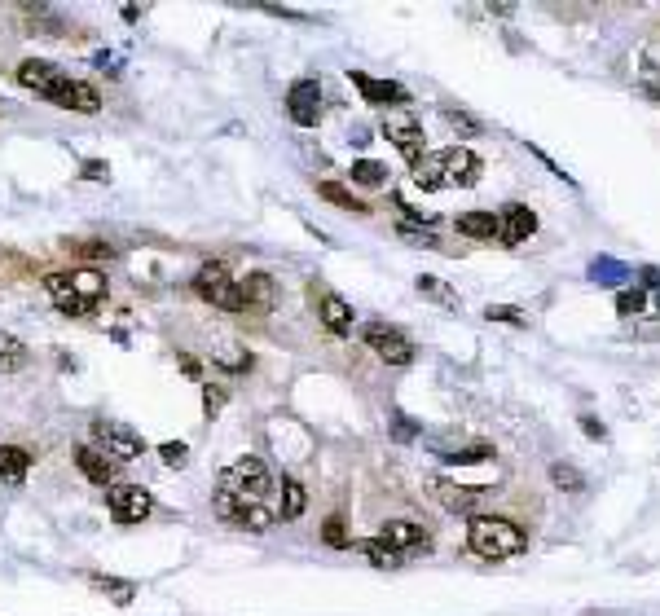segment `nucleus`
I'll list each match as a JSON object with an SVG mask.
<instances>
[{
  "label": "nucleus",
  "mask_w": 660,
  "mask_h": 616,
  "mask_svg": "<svg viewBox=\"0 0 660 616\" xmlns=\"http://www.w3.org/2000/svg\"><path fill=\"white\" fill-rule=\"evenodd\" d=\"M414 436V423H405V418H396V440H410Z\"/></svg>",
  "instance_id": "37998d69"
},
{
  "label": "nucleus",
  "mask_w": 660,
  "mask_h": 616,
  "mask_svg": "<svg viewBox=\"0 0 660 616\" xmlns=\"http://www.w3.org/2000/svg\"><path fill=\"white\" fill-rule=\"evenodd\" d=\"M18 84L22 88H31V93H40V97H49L53 106L62 102V93L71 88V75L62 71V66H53V62H40V58H27L18 66Z\"/></svg>",
  "instance_id": "423d86ee"
},
{
  "label": "nucleus",
  "mask_w": 660,
  "mask_h": 616,
  "mask_svg": "<svg viewBox=\"0 0 660 616\" xmlns=\"http://www.w3.org/2000/svg\"><path fill=\"white\" fill-rule=\"evenodd\" d=\"M537 234V216H533V207H524V203H511L506 212L498 216V242L502 247H520V242H528Z\"/></svg>",
  "instance_id": "f8f14e48"
},
{
  "label": "nucleus",
  "mask_w": 660,
  "mask_h": 616,
  "mask_svg": "<svg viewBox=\"0 0 660 616\" xmlns=\"http://www.w3.org/2000/svg\"><path fill=\"white\" fill-rule=\"evenodd\" d=\"M62 110H75V115H97L102 110V93H97L93 84H84V80H71V88L62 93Z\"/></svg>",
  "instance_id": "6ab92c4d"
},
{
  "label": "nucleus",
  "mask_w": 660,
  "mask_h": 616,
  "mask_svg": "<svg viewBox=\"0 0 660 616\" xmlns=\"http://www.w3.org/2000/svg\"><path fill=\"white\" fill-rule=\"evenodd\" d=\"M216 366H225V370H251V352H238V357H216Z\"/></svg>",
  "instance_id": "58836bf2"
},
{
  "label": "nucleus",
  "mask_w": 660,
  "mask_h": 616,
  "mask_svg": "<svg viewBox=\"0 0 660 616\" xmlns=\"http://www.w3.org/2000/svg\"><path fill=\"white\" fill-rule=\"evenodd\" d=\"M366 344L374 348V357L388 361V366H410V361H414V344H410V339H405L396 326L370 322V326H366Z\"/></svg>",
  "instance_id": "1a4fd4ad"
},
{
  "label": "nucleus",
  "mask_w": 660,
  "mask_h": 616,
  "mask_svg": "<svg viewBox=\"0 0 660 616\" xmlns=\"http://www.w3.org/2000/svg\"><path fill=\"white\" fill-rule=\"evenodd\" d=\"M75 467H80L93 484H110V480H115V471H119V462L106 458L102 449H93V445H80V449H75Z\"/></svg>",
  "instance_id": "dca6fc26"
},
{
  "label": "nucleus",
  "mask_w": 660,
  "mask_h": 616,
  "mask_svg": "<svg viewBox=\"0 0 660 616\" xmlns=\"http://www.w3.org/2000/svg\"><path fill=\"white\" fill-rule=\"evenodd\" d=\"M643 286H660V273L656 269H643Z\"/></svg>",
  "instance_id": "c03bdc74"
},
{
  "label": "nucleus",
  "mask_w": 660,
  "mask_h": 616,
  "mask_svg": "<svg viewBox=\"0 0 660 616\" xmlns=\"http://www.w3.org/2000/svg\"><path fill=\"white\" fill-rule=\"evenodd\" d=\"M203 405H207V414H220V405H225V388L207 383V388H203Z\"/></svg>",
  "instance_id": "c9c22d12"
},
{
  "label": "nucleus",
  "mask_w": 660,
  "mask_h": 616,
  "mask_svg": "<svg viewBox=\"0 0 660 616\" xmlns=\"http://www.w3.org/2000/svg\"><path fill=\"white\" fill-rule=\"evenodd\" d=\"M278 291H273V278L269 273H247L238 278V313H269Z\"/></svg>",
  "instance_id": "ddd939ff"
},
{
  "label": "nucleus",
  "mask_w": 660,
  "mask_h": 616,
  "mask_svg": "<svg viewBox=\"0 0 660 616\" xmlns=\"http://www.w3.org/2000/svg\"><path fill=\"white\" fill-rule=\"evenodd\" d=\"M317 313H322V326L330 330V335H352V308L339 300V295H322L317 300Z\"/></svg>",
  "instance_id": "a211bd4d"
},
{
  "label": "nucleus",
  "mask_w": 660,
  "mask_h": 616,
  "mask_svg": "<svg viewBox=\"0 0 660 616\" xmlns=\"http://www.w3.org/2000/svg\"><path fill=\"white\" fill-rule=\"evenodd\" d=\"M220 484H225V489H234V493H242L247 502H260L264 493H269V467H264L260 458H238L234 467L220 476Z\"/></svg>",
  "instance_id": "6e6552de"
},
{
  "label": "nucleus",
  "mask_w": 660,
  "mask_h": 616,
  "mask_svg": "<svg viewBox=\"0 0 660 616\" xmlns=\"http://www.w3.org/2000/svg\"><path fill=\"white\" fill-rule=\"evenodd\" d=\"M458 234H467V238H498V216L493 212H467V216H458Z\"/></svg>",
  "instance_id": "412c9836"
},
{
  "label": "nucleus",
  "mask_w": 660,
  "mask_h": 616,
  "mask_svg": "<svg viewBox=\"0 0 660 616\" xmlns=\"http://www.w3.org/2000/svg\"><path fill=\"white\" fill-rule=\"evenodd\" d=\"M643 304H647L643 286H634V291H621V295H616V313H621V317H634V313H643Z\"/></svg>",
  "instance_id": "7c9ffc66"
},
{
  "label": "nucleus",
  "mask_w": 660,
  "mask_h": 616,
  "mask_svg": "<svg viewBox=\"0 0 660 616\" xmlns=\"http://www.w3.org/2000/svg\"><path fill=\"white\" fill-rule=\"evenodd\" d=\"M348 80L357 84V93L366 97L370 106H405L410 102V93H405L401 84H392V80H374V75H366V71H348Z\"/></svg>",
  "instance_id": "2eb2a0df"
},
{
  "label": "nucleus",
  "mask_w": 660,
  "mask_h": 616,
  "mask_svg": "<svg viewBox=\"0 0 660 616\" xmlns=\"http://www.w3.org/2000/svg\"><path fill=\"white\" fill-rule=\"evenodd\" d=\"M550 480H555L564 493H581V489H586V476H581L577 467H568V462H555V467H550Z\"/></svg>",
  "instance_id": "bb28decb"
},
{
  "label": "nucleus",
  "mask_w": 660,
  "mask_h": 616,
  "mask_svg": "<svg viewBox=\"0 0 660 616\" xmlns=\"http://www.w3.org/2000/svg\"><path fill=\"white\" fill-rule=\"evenodd\" d=\"M194 291L203 295L212 308H225V313H238V278H229V269L220 260L203 264L194 273Z\"/></svg>",
  "instance_id": "20e7f679"
},
{
  "label": "nucleus",
  "mask_w": 660,
  "mask_h": 616,
  "mask_svg": "<svg viewBox=\"0 0 660 616\" xmlns=\"http://www.w3.org/2000/svg\"><path fill=\"white\" fill-rule=\"evenodd\" d=\"M93 436L102 440V449L115 462H132V458L146 454V440H141V432H137V427H128V423H119V418H97Z\"/></svg>",
  "instance_id": "39448f33"
},
{
  "label": "nucleus",
  "mask_w": 660,
  "mask_h": 616,
  "mask_svg": "<svg viewBox=\"0 0 660 616\" xmlns=\"http://www.w3.org/2000/svg\"><path fill=\"white\" fill-rule=\"evenodd\" d=\"M352 181H357V185H383V181H388V168L374 163V159H357V163H352Z\"/></svg>",
  "instance_id": "cd10ccee"
},
{
  "label": "nucleus",
  "mask_w": 660,
  "mask_h": 616,
  "mask_svg": "<svg viewBox=\"0 0 660 616\" xmlns=\"http://www.w3.org/2000/svg\"><path fill=\"white\" fill-rule=\"evenodd\" d=\"M304 506H308L304 484L286 476V480H282V520H300V515H304Z\"/></svg>",
  "instance_id": "4be33fe9"
},
{
  "label": "nucleus",
  "mask_w": 660,
  "mask_h": 616,
  "mask_svg": "<svg viewBox=\"0 0 660 616\" xmlns=\"http://www.w3.org/2000/svg\"><path fill=\"white\" fill-rule=\"evenodd\" d=\"M383 137H388L392 146L401 150L405 159H410V168L427 154L423 150V128H418L414 115H388V119H383Z\"/></svg>",
  "instance_id": "9b49d317"
},
{
  "label": "nucleus",
  "mask_w": 660,
  "mask_h": 616,
  "mask_svg": "<svg viewBox=\"0 0 660 616\" xmlns=\"http://www.w3.org/2000/svg\"><path fill=\"white\" fill-rule=\"evenodd\" d=\"M31 471V454L22 445H0V480L9 484H22Z\"/></svg>",
  "instance_id": "aec40b11"
},
{
  "label": "nucleus",
  "mask_w": 660,
  "mask_h": 616,
  "mask_svg": "<svg viewBox=\"0 0 660 616\" xmlns=\"http://www.w3.org/2000/svg\"><path fill=\"white\" fill-rule=\"evenodd\" d=\"M418 291H423V295H436V300H454V295H449L445 286L432 278V273H423V278H418Z\"/></svg>",
  "instance_id": "e433bc0d"
},
{
  "label": "nucleus",
  "mask_w": 660,
  "mask_h": 616,
  "mask_svg": "<svg viewBox=\"0 0 660 616\" xmlns=\"http://www.w3.org/2000/svg\"><path fill=\"white\" fill-rule=\"evenodd\" d=\"M493 449L489 445H471V449H458V454H449V462H484Z\"/></svg>",
  "instance_id": "f704fd0d"
},
{
  "label": "nucleus",
  "mask_w": 660,
  "mask_h": 616,
  "mask_svg": "<svg viewBox=\"0 0 660 616\" xmlns=\"http://www.w3.org/2000/svg\"><path fill=\"white\" fill-rule=\"evenodd\" d=\"M401 234L414 242V247H436V238L427 234V229H410V225H401Z\"/></svg>",
  "instance_id": "4c0bfd02"
},
{
  "label": "nucleus",
  "mask_w": 660,
  "mask_h": 616,
  "mask_svg": "<svg viewBox=\"0 0 660 616\" xmlns=\"http://www.w3.org/2000/svg\"><path fill=\"white\" fill-rule=\"evenodd\" d=\"M106 511L115 515L119 524H141L154 511V498H150V489H141V484H115V489L106 493Z\"/></svg>",
  "instance_id": "0eeeda50"
},
{
  "label": "nucleus",
  "mask_w": 660,
  "mask_h": 616,
  "mask_svg": "<svg viewBox=\"0 0 660 616\" xmlns=\"http://www.w3.org/2000/svg\"><path fill=\"white\" fill-rule=\"evenodd\" d=\"M379 542H388L396 555H401V550L427 546V533H423V524H414V520H388L383 524V533H379Z\"/></svg>",
  "instance_id": "f3484780"
},
{
  "label": "nucleus",
  "mask_w": 660,
  "mask_h": 616,
  "mask_svg": "<svg viewBox=\"0 0 660 616\" xmlns=\"http://www.w3.org/2000/svg\"><path fill=\"white\" fill-rule=\"evenodd\" d=\"M427 484H432V498L445 506V511H476L480 498H484L480 484H454V480H445V476H432Z\"/></svg>",
  "instance_id": "4468645a"
},
{
  "label": "nucleus",
  "mask_w": 660,
  "mask_h": 616,
  "mask_svg": "<svg viewBox=\"0 0 660 616\" xmlns=\"http://www.w3.org/2000/svg\"><path fill=\"white\" fill-rule=\"evenodd\" d=\"M445 119H449V124H454V128H462V132H476V119H471V115H462V110H445Z\"/></svg>",
  "instance_id": "ea45409f"
},
{
  "label": "nucleus",
  "mask_w": 660,
  "mask_h": 616,
  "mask_svg": "<svg viewBox=\"0 0 660 616\" xmlns=\"http://www.w3.org/2000/svg\"><path fill=\"white\" fill-rule=\"evenodd\" d=\"M467 546L476 550L480 559H511L528 546V537L515 520H502V515H471Z\"/></svg>",
  "instance_id": "7ed1b4c3"
},
{
  "label": "nucleus",
  "mask_w": 660,
  "mask_h": 616,
  "mask_svg": "<svg viewBox=\"0 0 660 616\" xmlns=\"http://www.w3.org/2000/svg\"><path fill=\"white\" fill-rule=\"evenodd\" d=\"M656 304H660V295H656Z\"/></svg>",
  "instance_id": "a18cd8bd"
},
{
  "label": "nucleus",
  "mask_w": 660,
  "mask_h": 616,
  "mask_svg": "<svg viewBox=\"0 0 660 616\" xmlns=\"http://www.w3.org/2000/svg\"><path fill=\"white\" fill-rule=\"evenodd\" d=\"M484 317H489V322H506V326H524V313L520 308H511V304H489L484 308Z\"/></svg>",
  "instance_id": "2f4dec72"
},
{
  "label": "nucleus",
  "mask_w": 660,
  "mask_h": 616,
  "mask_svg": "<svg viewBox=\"0 0 660 616\" xmlns=\"http://www.w3.org/2000/svg\"><path fill=\"white\" fill-rule=\"evenodd\" d=\"M159 458H163V467H176V471H181L185 462H190V449H185L181 440H163V445H159Z\"/></svg>",
  "instance_id": "c756f323"
},
{
  "label": "nucleus",
  "mask_w": 660,
  "mask_h": 616,
  "mask_svg": "<svg viewBox=\"0 0 660 616\" xmlns=\"http://www.w3.org/2000/svg\"><path fill=\"white\" fill-rule=\"evenodd\" d=\"M44 291L66 317H84L106 300V273L102 269H71V273H49Z\"/></svg>",
  "instance_id": "f03ea898"
},
{
  "label": "nucleus",
  "mask_w": 660,
  "mask_h": 616,
  "mask_svg": "<svg viewBox=\"0 0 660 616\" xmlns=\"http://www.w3.org/2000/svg\"><path fill=\"white\" fill-rule=\"evenodd\" d=\"M322 542H326V546H348V533H344V520H339V515H330V520H326Z\"/></svg>",
  "instance_id": "473e14b6"
},
{
  "label": "nucleus",
  "mask_w": 660,
  "mask_h": 616,
  "mask_svg": "<svg viewBox=\"0 0 660 616\" xmlns=\"http://www.w3.org/2000/svg\"><path fill=\"white\" fill-rule=\"evenodd\" d=\"M31 361V352L22 348V339H14V335H5L0 330V370H22Z\"/></svg>",
  "instance_id": "393cba45"
},
{
  "label": "nucleus",
  "mask_w": 660,
  "mask_h": 616,
  "mask_svg": "<svg viewBox=\"0 0 660 616\" xmlns=\"http://www.w3.org/2000/svg\"><path fill=\"white\" fill-rule=\"evenodd\" d=\"M88 586H93V590H102L106 599H115V603H132V594H137V586H132V581L102 577V572H93V577H88Z\"/></svg>",
  "instance_id": "5701e85b"
},
{
  "label": "nucleus",
  "mask_w": 660,
  "mask_h": 616,
  "mask_svg": "<svg viewBox=\"0 0 660 616\" xmlns=\"http://www.w3.org/2000/svg\"><path fill=\"white\" fill-rule=\"evenodd\" d=\"M484 172V163L471 154L467 146H449V150H436V154H423L414 163V185L418 190H445V185H476Z\"/></svg>",
  "instance_id": "f257e3e1"
},
{
  "label": "nucleus",
  "mask_w": 660,
  "mask_h": 616,
  "mask_svg": "<svg viewBox=\"0 0 660 616\" xmlns=\"http://www.w3.org/2000/svg\"><path fill=\"white\" fill-rule=\"evenodd\" d=\"M317 194H322L326 203H335V207H348V212H366V203H357V198H352L344 185H335V181H322V185H317Z\"/></svg>",
  "instance_id": "a878e982"
},
{
  "label": "nucleus",
  "mask_w": 660,
  "mask_h": 616,
  "mask_svg": "<svg viewBox=\"0 0 660 616\" xmlns=\"http://www.w3.org/2000/svg\"><path fill=\"white\" fill-rule=\"evenodd\" d=\"M348 546L357 550V555H366L374 568H396V564H401V555H396L388 542H348Z\"/></svg>",
  "instance_id": "b1692460"
},
{
  "label": "nucleus",
  "mask_w": 660,
  "mask_h": 616,
  "mask_svg": "<svg viewBox=\"0 0 660 616\" xmlns=\"http://www.w3.org/2000/svg\"><path fill=\"white\" fill-rule=\"evenodd\" d=\"M106 172H110V168H106V163H97V159L84 163V176H88V181H106Z\"/></svg>",
  "instance_id": "79ce46f5"
},
{
  "label": "nucleus",
  "mask_w": 660,
  "mask_h": 616,
  "mask_svg": "<svg viewBox=\"0 0 660 616\" xmlns=\"http://www.w3.org/2000/svg\"><path fill=\"white\" fill-rule=\"evenodd\" d=\"M581 432H586L590 440H603V436H608V432H603V423H594V418L586 414V418H581Z\"/></svg>",
  "instance_id": "a19ab883"
},
{
  "label": "nucleus",
  "mask_w": 660,
  "mask_h": 616,
  "mask_svg": "<svg viewBox=\"0 0 660 616\" xmlns=\"http://www.w3.org/2000/svg\"><path fill=\"white\" fill-rule=\"evenodd\" d=\"M75 251H80V256L84 260H110V256H115V247H106V242H80V247H75Z\"/></svg>",
  "instance_id": "72a5a7b5"
},
{
  "label": "nucleus",
  "mask_w": 660,
  "mask_h": 616,
  "mask_svg": "<svg viewBox=\"0 0 660 616\" xmlns=\"http://www.w3.org/2000/svg\"><path fill=\"white\" fill-rule=\"evenodd\" d=\"M590 278L594 282H621V278H630V273H625V264H616V260H594Z\"/></svg>",
  "instance_id": "c85d7f7f"
},
{
  "label": "nucleus",
  "mask_w": 660,
  "mask_h": 616,
  "mask_svg": "<svg viewBox=\"0 0 660 616\" xmlns=\"http://www.w3.org/2000/svg\"><path fill=\"white\" fill-rule=\"evenodd\" d=\"M286 115L300 128H317V119H322V88H317V80H295L286 88Z\"/></svg>",
  "instance_id": "9d476101"
}]
</instances>
